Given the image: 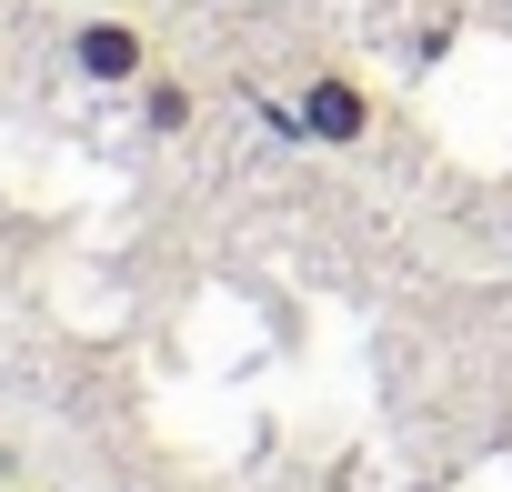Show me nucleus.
Returning a JSON list of instances; mask_svg holds the SVG:
<instances>
[{
	"instance_id": "5",
	"label": "nucleus",
	"mask_w": 512,
	"mask_h": 492,
	"mask_svg": "<svg viewBox=\"0 0 512 492\" xmlns=\"http://www.w3.org/2000/svg\"><path fill=\"white\" fill-rule=\"evenodd\" d=\"M0 492H11V482H0Z\"/></svg>"
},
{
	"instance_id": "1",
	"label": "nucleus",
	"mask_w": 512,
	"mask_h": 492,
	"mask_svg": "<svg viewBox=\"0 0 512 492\" xmlns=\"http://www.w3.org/2000/svg\"><path fill=\"white\" fill-rule=\"evenodd\" d=\"M292 121H302V141H322V151H362V141L382 131V101H372L352 71H312L302 101H292Z\"/></svg>"
},
{
	"instance_id": "2",
	"label": "nucleus",
	"mask_w": 512,
	"mask_h": 492,
	"mask_svg": "<svg viewBox=\"0 0 512 492\" xmlns=\"http://www.w3.org/2000/svg\"><path fill=\"white\" fill-rule=\"evenodd\" d=\"M71 71H81L91 91H141L161 61H151V31H141V21H111V11H101V21H71Z\"/></svg>"
},
{
	"instance_id": "3",
	"label": "nucleus",
	"mask_w": 512,
	"mask_h": 492,
	"mask_svg": "<svg viewBox=\"0 0 512 492\" xmlns=\"http://www.w3.org/2000/svg\"><path fill=\"white\" fill-rule=\"evenodd\" d=\"M191 121H201V91H191L181 71H151V81H141V131H151V141H181Z\"/></svg>"
},
{
	"instance_id": "4",
	"label": "nucleus",
	"mask_w": 512,
	"mask_h": 492,
	"mask_svg": "<svg viewBox=\"0 0 512 492\" xmlns=\"http://www.w3.org/2000/svg\"><path fill=\"white\" fill-rule=\"evenodd\" d=\"M0 482H11V452H0Z\"/></svg>"
}]
</instances>
